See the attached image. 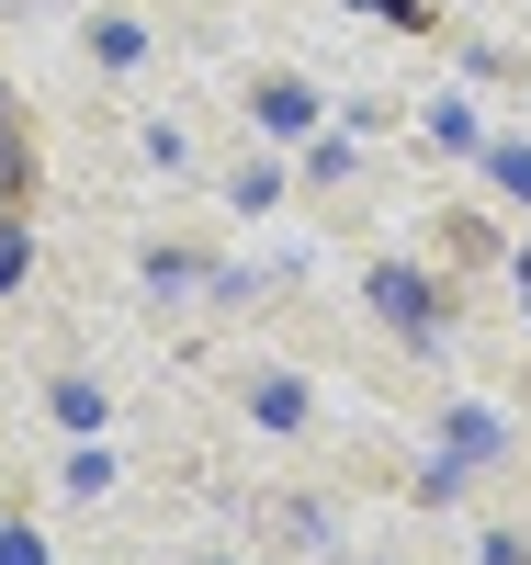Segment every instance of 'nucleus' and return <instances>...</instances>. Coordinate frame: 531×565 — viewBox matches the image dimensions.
Wrapping results in <instances>:
<instances>
[{
	"instance_id": "nucleus-3",
	"label": "nucleus",
	"mask_w": 531,
	"mask_h": 565,
	"mask_svg": "<svg viewBox=\"0 0 531 565\" xmlns=\"http://www.w3.org/2000/svg\"><path fill=\"white\" fill-rule=\"evenodd\" d=\"M91 45H103V68H136V57H148V34H136V23H103Z\"/></svg>"
},
{
	"instance_id": "nucleus-6",
	"label": "nucleus",
	"mask_w": 531,
	"mask_h": 565,
	"mask_svg": "<svg viewBox=\"0 0 531 565\" xmlns=\"http://www.w3.org/2000/svg\"><path fill=\"white\" fill-rule=\"evenodd\" d=\"M23 282V226H0V295Z\"/></svg>"
},
{
	"instance_id": "nucleus-7",
	"label": "nucleus",
	"mask_w": 531,
	"mask_h": 565,
	"mask_svg": "<svg viewBox=\"0 0 531 565\" xmlns=\"http://www.w3.org/2000/svg\"><path fill=\"white\" fill-rule=\"evenodd\" d=\"M0 565H45V543L34 532H0Z\"/></svg>"
},
{
	"instance_id": "nucleus-9",
	"label": "nucleus",
	"mask_w": 531,
	"mask_h": 565,
	"mask_svg": "<svg viewBox=\"0 0 531 565\" xmlns=\"http://www.w3.org/2000/svg\"><path fill=\"white\" fill-rule=\"evenodd\" d=\"M384 12H407V0H384Z\"/></svg>"
},
{
	"instance_id": "nucleus-2",
	"label": "nucleus",
	"mask_w": 531,
	"mask_h": 565,
	"mask_svg": "<svg viewBox=\"0 0 531 565\" xmlns=\"http://www.w3.org/2000/svg\"><path fill=\"white\" fill-rule=\"evenodd\" d=\"M475 452H498V418H487V407H464V430H453V463H442V487L464 476V463H475Z\"/></svg>"
},
{
	"instance_id": "nucleus-4",
	"label": "nucleus",
	"mask_w": 531,
	"mask_h": 565,
	"mask_svg": "<svg viewBox=\"0 0 531 565\" xmlns=\"http://www.w3.org/2000/svg\"><path fill=\"white\" fill-rule=\"evenodd\" d=\"M261 418H272V430H295V418H306V385H283V373H272V385H261Z\"/></svg>"
},
{
	"instance_id": "nucleus-8",
	"label": "nucleus",
	"mask_w": 531,
	"mask_h": 565,
	"mask_svg": "<svg viewBox=\"0 0 531 565\" xmlns=\"http://www.w3.org/2000/svg\"><path fill=\"white\" fill-rule=\"evenodd\" d=\"M498 181H509V193H531V148H498Z\"/></svg>"
},
{
	"instance_id": "nucleus-5",
	"label": "nucleus",
	"mask_w": 531,
	"mask_h": 565,
	"mask_svg": "<svg viewBox=\"0 0 531 565\" xmlns=\"http://www.w3.org/2000/svg\"><path fill=\"white\" fill-rule=\"evenodd\" d=\"M23 181V125H12V103H0V193Z\"/></svg>"
},
{
	"instance_id": "nucleus-1",
	"label": "nucleus",
	"mask_w": 531,
	"mask_h": 565,
	"mask_svg": "<svg viewBox=\"0 0 531 565\" xmlns=\"http://www.w3.org/2000/svg\"><path fill=\"white\" fill-rule=\"evenodd\" d=\"M373 306L396 317V328H429V282L418 271H373Z\"/></svg>"
}]
</instances>
